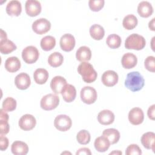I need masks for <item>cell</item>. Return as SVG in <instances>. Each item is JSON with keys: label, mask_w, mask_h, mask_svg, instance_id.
<instances>
[{"label": "cell", "mask_w": 155, "mask_h": 155, "mask_svg": "<svg viewBox=\"0 0 155 155\" xmlns=\"http://www.w3.org/2000/svg\"><path fill=\"white\" fill-rule=\"evenodd\" d=\"M16 108V101L11 97L5 98L2 102V109L5 111H12Z\"/></svg>", "instance_id": "35"}, {"label": "cell", "mask_w": 155, "mask_h": 155, "mask_svg": "<svg viewBox=\"0 0 155 155\" xmlns=\"http://www.w3.org/2000/svg\"><path fill=\"white\" fill-rule=\"evenodd\" d=\"M76 155H79V154H85V155H91V153L90 151V150L88 148L86 147H84V148H79L77 152L76 153Z\"/></svg>", "instance_id": "42"}, {"label": "cell", "mask_w": 155, "mask_h": 155, "mask_svg": "<svg viewBox=\"0 0 155 155\" xmlns=\"http://www.w3.org/2000/svg\"><path fill=\"white\" fill-rule=\"evenodd\" d=\"M21 62L16 56H12L7 58L5 62V68L10 73H15L21 68Z\"/></svg>", "instance_id": "23"}, {"label": "cell", "mask_w": 155, "mask_h": 155, "mask_svg": "<svg viewBox=\"0 0 155 155\" xmlns=\"http://www.w3.org/2000/svg\"><path fill=\"white\" fill-rule=\"evenodd\" d=\"M137 62V59L136 55L131 53L124 54L121 59L122 67L126 69H130L134 67Z\"/></svg>", "instance_id": "21"}, {"label": "cell", "mask_w": 155, "mask_h": 155, "mask_svg": "<svg viewBox=\"0 0 155 155\" xmlns=\"http://www.w3.org/2000/svg\"><path fill=\"white\" fill-rule=\"evenodd\" d=\"M137 13L142 18H148L153 13V8L148 1H142L137 6Z\"/></svg>", "instance_id": "22"}, {"label": "cell", "mask_w": 155, "mask_h": 155, "mask_svg": "<svg viewBox=\"0 0 155 155\" xmlns=\"http://www.w3.org/2000/svg\"><path fill=\"white\" fill-rule=\"evenodd\" d=\"M76 58L80 62L88 61L91 58V50L87 46H81L76 51Z\"/></svg>", "instance_id": "24"}, {"label": "cell", "mask_w": 155, "mask_h": 155, "mask_svg": "<svg viewBox=\"0 0 155 155\" xmlns=\"http://www.w3.org/2000/svg\"><path fill=\"white\" fill-rule=\"evenodd\" d=\"M154 57L153 56H148L144 62L145 68L149 71L154 73L155 71V61Z\"/></svg>", "instance_id": "37"}, {"label": "cell", "mask_w": 155, "mask_h": 155, "mask_svg": "<svg viewBox=\"0 0 155 155\" xmlns=\"http://www.w3.org/2000/svg\"><path fill=\"white\" fill-rule=\"evenodd\" d=\"M18 124L22 130L30 131L33 129L36 126V120L33 115L26 114L20 118Z\"/></svg>", "instance_id": "9"}, {"label": "cell", "mask_w": 155, "mask_h": 155, "mask_svg": "<svg viewBox=\"0 0 155 155\" xmlns=\"http://www.w3.org/2000/svg\"><path fill=\"white\" fill-rule=\"evenodd\" d=\"M7 40V36L6 33L2 30L1 29V37H0V42H2Z\"/></svg>", "instance_id": "43"}, {"label": "cell", "mask_w": 155, "mask_h": 155, "mask_svg": "<svg viewBox=\"0 0 155 155\" xmlns=\"http://www.w3.org/2000/svg\"><path fill=\"white\" fill-rule=\"evenodd\" d=\"M33 78L36 84H44L48 78V73L44 68H38L33 73Z\"/></svg>", "instance_id": "27"}, {"label": "cell", "mask_w": 155, "mask_h": 155, "mask_svg": "<svg viewBox=\"0 0 155 155\" xmlns=\"http://www.w3.org/2000/svg\"><path fill=\"white\" fill-rule=\"evenodd\" d=\"M59 104V97L54 94H48L42 97L41 100L40 105L44 110L49 111L56 108Z\"/></svg>", "instance_id": "4"}, {"label": "cell", "mask_w": 155, "mask_h": 155, "mask_svg": "<svg viewBox=\"0 0 155 155\" xmlns=\"http://www.w3.org/2000/svg\"><path fill=\"white\" fill-rule=\"evenodd\" d=\"M147 115L148 117L151 120H154L155 119V105L153 104L151 105L147 111Z\"/></svg>", "instance_id": "41"}, {"label": "cell", "mask_w": 155, "mask_h": 155, "mask_svg": "<svg viewBox=\"0 0 155 155\" xmlns=\"http://www.w3.org/2000/svg\"><path fill=\"white\" fill-rule=\"evenodd\" d=\"M15 84L18 89L21 90H26L31 84L30 78L28 74L25 73H21L16 76Z\"/></svg>", "instance_id": "14"}, {"label": "cell", "mask_w": 155, "mask_h": 155, "mask_svg": "<svg viewBox=\"0 0 155 155\" xmlns=\"http://www.w3.org/2000/svg\"><path fill=\"white\" fill-rule=\"evenodd\" d=\"M16 49V45L10 40H6L0 42V51L1 53L7 54Z\"/></svg>", "instance_id": "33"}, {"label": "cell", "mask_w": 155, "mask_h": 155, "mask_svg": "<svg viewBox=\"0 0 155 155\" xmlns=\"http://www.w3.org/2000/svg\"><path fill=\"white\" fill-rule=\"evenodd\" d=\"M39 56V51L35 46H27L24 48L22 51V59L25 63L28 64H31L36 62L38 59Z\"/></svg>", "instance_id": "5"}, {"label": "cell", "mask_w": 155, "mask_h": 155, "mask_svg": "<svg viewBox=\"0 0 155 155\" xmlns=\"http://www.w3.org/2000/svg\"><path fill=\"white\" fill-rule=\"evenodd\" d=\"M95 149L99 152H105L110 147V143L109 140L104 136H99L97 137L94 143Z\"/></svg>", "instance_id": "26"}, {"label": "cell", "mask_w": 155, "mask_h": 155, "mask_svg": "<svg viewBox=\"0 0 155 155\" xmlns=\"http://www.w3.org/2000/svg\"><path fill=\"white\" fill-rule=\"evenodd\" d=\"M81 99L86 104H93L97 99V94L96 90L90 86H85L81 90Z\"/></svg>", "instance_id": "6"}, {"label": "cell", "mask_w": 155, "mask_h": 155, "mask_svg": "<svg viewBox=\"0 0 155 155\" xmlns=\"http://www.w3.org/2000/svg\"><path fill=\"white\" fill-rule=\"evenodd\" d=\"M119 77L117 73L113 70H107L102 75L101 80L103 84L107 87H113L118 82Z\"/></svg>", "instance_id": "13"}, {"label": "cell", "mask_w": 155, "mask_h": 155, "mask_svg": "<svg viewBox=\"0 0 155 155\" xmlns=\"http://www.w3.org/2000/svg\"><path fill=\"white\" fill-rule=\"evenodd\" d=\"M121 41L120 37L116 34L110 35L106 39L107 45L113 49L119 48L120 46Z\"/></svg>", "instance_id": "32"}, {"label": "cell", "mask_w": 155, "mask_h": 155, "mask_svg": "<svg viewBox=\"0 0 155 155\" xmlns=\"http://www.w3.org/2000/svg\"><path fill=\"white\" fill-rule=\"evenodd\" d=\"M102 136L105 137L110 142V144L116 143L120 139V133L114 128H108L104 130Z\"/></svg>", "instance_id": "25"}, {"label": "cell", "mask_w": 155, "mask_h": 155, "mask_svg": "<svg viewBox=\"0 0 155 155\" xmlns=\"http://www.w3.org/2000/svg\"><path fill=\"white\" fill-rule=\"evenodd\" d=\"M25 9L26 13L31 17L38 15L41 12V4L36 0H27L25 2Z\"/></svg>", "instance_id": "10"}, {"label": "cell", "mask_w": 155, "mask_h": 155, "mask_svg": "<svg viewBox=\"0 0 155 155\" xmlns=\"http://www.w3.org/2000/svg\"><path fill=\"white\" fill-rule=\"evenodd\" d=\"M122 151L117 150V151H114L113 152H111L110 154H122Z\"/></svg>", "instance_id": "45"}, {"label": "cell", "mask_w": 155, "mask_h": 155, "mask_svg": "<svg viewBox=\"0 0 155 155\" xmlns=\"http://www.w3.org/2000/svg\"><path fill=\"white\" fill-rule=\"evenodd\" d=\"M90 34L91 38L95 40H101L105 35V30L103 27L99 24H93L90 28Z\"/></svg>", "instance_id": "28"}, {"label": "cell", "mask_w": 155, "mask_h": 155, "mask_svg": "<svg viewBox=\"0 0 155 155\" xmlns=\"http://www.w3.org/2000/svg\"><path fill=\"white\" fill-rule=\"evenodd\" d=\"M75 39L74 37L69 33L64 34L60 39V47L61 49L64 51H71L75 46Z\"/></svg>", "instance_id": "11"}, {"label": "cell", "mask_w": 155, "mask_h": 155, "mask_svg": "<svg viewBox=\"0 0 155 155\" xmlns=\"http://www.w3.org/2000/svg\"><path fill=\"white\" fill-rule=\"evenodd\" d=\"M0 128H1V134L5 135L10 130V126L8 120H0Z\"/></svg>", "instance_id": "39"}, {"label": "cell", "mask_w": 155, "mask_h": 155, "mask_svg": "<svg viewBox=\"0 0 155 155\" xmlns=\"http://www.w3.org/2000/svg\"><path fill=\"white\" fill-rule=\"evenodd\" d=\"M144 78L138 71L128 73L125 80V86L133 92L140 90L144 86Z\"/></svg>", "instance_id": "1"}, {"label": "cell", "mask_w": 155, "mask_h": 155, "mask_svg": "<svg viewBox=\"0 0 155 155\" xmlns=\"http://www.w3.org/2000/svg\"><path fill=\"white\" fill-rule=\"evenodd\" d=\"M11 150L15 155H25L28 153V147L26 143L16 140L12 144Z\"/></svg>", "instance_id": "19"}, {"label": "cell", "mask_w": 155, "mask_h": 155, "mask_svg": "<svg viewBox=\"0 0 155 155\" xmlns=\"http://www.w3.org/2000/svg\"><path fill=\"white\" fill-rule=\"evenodd\" d=\"M154 21H155V18H153L152 20L151 21L149 22L148 24V27L150 30H153V31H155V28H154Z\"/></svg>", "instance_id": "44"}, {"label": "cell", "mask_w": 155, "mask_h": 155, "mask_svg": "<svg viewBox=\"0 0 155 155\" xmlns=\"http://www.w3.org/2000/svg\"><path fill=\"white\" fill-rule=\"evenodd\" d=\"M78 72L82 76L83 81L86 83H91L97 78V72L93 65L87 62H82L78 67Z\"/></svg>", "instance_id": "2"}, {"label": "cell", "mask_w": 155, "mask_h": 155, "mask_svg": "<svg viewBox=\"0 0 155 155\" xmlns=\"http://www.w3.org/2000/svg\"><path fill=\"white\" fill-rule=\"evenodd\" d=\"M8 139L3 134L0 136V149L1 151H5L8 147Z\"/></svg>", "instance_id": "40"}, {"label": "cell", "mask_w": 155, "mask_h": 155, "mask_svg": "<svg viewBox=\"0 0 155 155\" xmlns=\"http://www.w3.org/2000/svg\"><path fill=\"white\" fill-rule=\"evenodd\" d=\"M67 84L66 79L61 76L54 77L50 82V87L55 94H59L63 87Z\"/></svg>", "instance_id": "17"}, {"label": "cell", "mask_w": 155, "mask_h": 155, "mask_svg": "<svg viewBox=\"0 0 155 155\" xmlns=\"http://www.w3.org/2000/svg\"><path fill=\"white\" fill-rule=\"evenodd\" d=\"M114 113L109 110H104L100 111L97 115L98 122L104 125L111 124L114 120Z\"/></svg>", "instance_id": "16"}, {"label": "cell", "mask_w": 155, "mask_h": 155, "mask_svg": "<svg viewBox=\"0 0 155 155\" xmlns=\"http://www.w3.org/2000/svg\"><path fill=\"white\" fill-rule=\"evenodd\" d=\"M51 28L50 22L45 18H40L32 24V29L36 34L43 35L48 32Z\"/></svg>", "instance_id": "8"}, {"label": "cell", "mask_w": 155, "mask_h": 155, "mask_svg": "<svg viewBox=\"0 0 155 155\" xmlns=\"http://www.w3.org/2000/svg\"><path fill=\"white\" fill-rule=\"evenodd\" d=\"M144 119V114L142 110L139 107L133 108L128 113V120L130 122L134 125L142 123Z\"/></svg>", "instance_id": "12"}, {"label": "cell", "mask_w": 155, "mask_h": 155, "mask_svg": "<svg viewBox=\"0 0 155 155\" xmlns=\"http://www.w3.org/2000/svg\"><path fill=\"white\" fill-rule=\"evenodd\" d=\"M105 1L104 0H90L88 5L91 10L93 12H99L104 6Z\"/></svg>", "instance_id": "36"}, {"label": "cell", "mask_w": 155, "mask_h": 155, "mask_svg": "<svg viewBox=\"0 0 155 155\" xmlns=\"http://www.w3.org/2000/svg\"><path fill=\"white\" fill-rule=\"evenodd\" d=\"M63 99L67 102H73L76 96V90L71 84H67L61 92Z\"/></svg>", "instance_id": "15"}, {"label": "cell", "mask_w": 155, "mask_h": 155, "mask_svg": "<svg viewBox=\"0 0 155 155\" xmlns=\"http://www.w3.org/2000/svg\"><path fill=\"white\" fill-rule=\"evenodd\" d=\"M54 125L59 131H66L71 128L72 121L69 116L65 114H60L54 119Z\"/></svg>", "instance_id": "7"}, {"label": "cell", "mask_w": 155, "mask_h": 155, "mask_svg": "<svg viewBox=\"0 0 155 155\" xmlns=\"http://www.w3.org/2000/svg\"><path fill=\"white\" fill-rule=\"evenodd\" d=\"M154 140L155 134L151 131L144 133L140 139L141 143L143 147L148 150H152L153 152L154 151Z\"/></svg>", "instance_id": "18"}, {"label": "cell", "mask_w": 155, "mask_h": 155, "mask_svg": "<svg viewBox=\"0 0 155 155\" xmlns=\"http://www.w3.org/2000/svg\"><path fill=\"white\" fill-rule=\"evenodd\" d=\"M125 154L127 155H140L142 154V151L137 145L131 144L127 148Z\"/></svg>", "instance_id": "38"}, {"label": "cell", "mask_w": 155, "mask_h": 155, "mask_svg": "<svg viewBox=\"0 0 155 155\" xmlns=\"http://www.w3.org/2000/svg\"><path fill=\"white\" fill-rule=\"evenodd\" d=\"M56 45V39L53 36H46L42 38L41 41V47L44 51L52 50Z\"/></svg>", "instance_id": "31"}, {"label": "cell", "mask_w": 155, "mask_h": 155, "mask_svg": "<svg viewBox=\"0 0 155 155\" xmlns=\"http://www.w3.org/2000/svg\"><path fill=\"white\" fill-rule=\"evenodd\" d=\"M76 139L81 145H86L88 143L91 139V136L90 133L85 130H82L79 131L76 136Z\"/></svg>", "instance_id": "34"}, {"label": "cell", "mask_w": 155, "mask_h": 155, "mask_svg": "<svg viewBox=\"0 0 155 155\" xmlns=\"http://www.w3.org/2000/svg\"><path fill=\"white\" fill-rule=\"evenodd\" d=\"M137 19L134 15H128L124 17L122 25L123 27L128 30H131L134 29L137 25Z\"/></svg>", "instance_id": "30"}, {"label": "cell", "mask_w": 155, "mask_h": 155, "mask_svg": "<svg viewBox=\"0 0 155 155\" xmlns=\"http://www.w3.org/2000/svg\"><path fill=\"white\" fill-rule=\"evenodd\" d=\"M6 13L10 16H18L21 13L22 6L19 1L16 0L10 1L6 6Z\"/></svg>", "instance_id": "20"}, {"label": "cell", "mask_w": 155, "mask_h": 155, "mask_svg": "<svg viewBox=\"0 0 155 155\" xmlns=\"http://www.w3.org/2000/svg\"><path fill=\"white\" fill-rule=\"evenodd\" d=\"M64 61V57L59 52L51 53L48 58V63L53 67H58L62 65Z\"/></svg>", "instance_id": "29"}, {"label": "cell", "mask_w": 155, "mask_h": 155, "mask_svg": "<svg viewBox=\"0 0 155 155\" xmlns=\"http://www.w3.org/2000/svg\"><path fill=\"white\" fill-rule=\"evenodd\" d=\"M146 45L145 38L138 34L133 33L128 36L125 42V47L127 49L140 50L143 49Z\"/></svg>", "instance_id": "3"}]
</instances>
